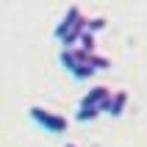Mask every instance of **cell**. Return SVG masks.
<instances>
[{
  "label": "cell",
  "instance_id": "6da1fadb",
  "mask_svg": "<svg viewBox=\"0 0 147 147\" xmlns=\"http://www.w3.org/2000/svg\"><path fill=\"white\" fill-rule=\"evenodd\" d=\"M86 22H89V17H83V11L78 6L67 8L64 20L56 25V39L64 45V50H72L75 42H81V36L86 33Z\"/></svg>",
  "mask_w": 147,
  "mask_h": 147
},
{
  "label": "cell",
  "instance_id": "7a4b0ae2",
  "mask_svg": "<svg viewBox=\"0 0 147 147\" xmlns=\"http://www.w3.org/2000/svg\"><path fill=\"white\" fill-rule=\"evenodd\" d=\"M28 114H31L33 122L42 125L47 133H64L67 131V119H64V117L53 114V111H47V108H42V106H31V108H28Z\"/></svg>",
  "mask_w": 147,
  "mask_h": 147
},
{
  "label": "cell",
  "instance_id": "3957f363",
  "mask_svg": "<svg viewBox=\"0 0 147 147\" xmlns=\"http://www.w3.org/2000/svg\"><path fill=\"white\" fill-rule=\"evenodd\" d=\"M111 97H114V92L108 89V86H92L81 97V106L83 108H100V111L106 114V106L111 103Z\"/></svg>",
  "mask_w": 147,
  "mask_h": 147
},
{
  "label": "cell",
  "instance_id": "277c9868",
  "mask_svg": "<svg viewBox=\"0 0 147 147\" xmlns=\"http://www.w3.org/2000/svg\"><path fill=\"white\" fill-rule=\"evenodd\" d=\"M89 53L81 47H72V50H61V56H58V61H61V67H64L67 72H72V69H78L81 64H89Z\"/></svg>",
  "mask_w": 147,
  "mask_h": 147
},
{
  "label": "cell",
  "instance_id": "5b68a950",
  "mask_svg": "<svg viewBox=\"0 0 147 147\" xmlns=\"http://www.w3.org/2000/svg\"><path fill=\"white\" fill-rule=\"evenodd\" d=\"M125 106H128V92H114L111 103L106 106V114H108V117H122Z\"/></svg>",
  "mask_w": 147,
  "mask_h": 147
},
{
  "label": "cell",
  "instance_id": "8992f818",
  "mask_svg": "<svg viewBox=\"0 0 147 147\" xmlns=\"http://www.w3.org/2000/svg\"><path fill=\"white\" fill-rule=\"evenodd\" d=\"M103 114V111H100V108H78V114H75V119H78V122H92V119H97V117Z\"/></svg>",
  "mask_w": 147,
  "mask_h": 147
},
{
  "label": "cell",
  "instance_id": "52a82bcc",
  "mask_svg": "<svg viewBox=\"0 0 147 147\" xmlns=\"http://www.w3.org/2000/svg\"><path fill=\"white\" fill-rule=\"evenodd\" d=\"M94 72H97V69H94V67H92V64H81V67H78V69H72V72H69V75H72L75 81H89V78H92V75H94Z\"/></svg>",
  "mask_w": 147,
  "mask_h": 147
},
{
  "label": "cell",
  "instance_id": "ba28073f",
  "mask_svg": "<svg viewBox=\"0 0 147 147\" xmlns=\"http://www.w3.org/2000/svg\"><path fill=\"white\" fill-rule=\"evenodd\" d=\"M78 47H81V50H86L89 56H94V33H89V31H86V33L81 36V42H78Z\"/></svg>",
  "mask_w": 147,
  "mask_h": 147
},
{
  "label": "cell",
  "instance_id": "9c48e42d",
  "mask_svg": "<svg viewBox=\"0 0 147 147\" xmlns=\"http://www.w3.org/2000/svg\"><path fill=\"white\" fill-rule=\"evenodd\" d=\"M106 28V17H92L89 22H86V31L89 33H97V31H103Z\"/></svg>",
  "mask_w": 147,
  "mask_h": 147
},
{
  "label": "cell",
  "instance_id": "30bf717a",
  "mask_svg": "<svg viewBox=\"0 0 147 147\" xmlns=\"http://www.w3.org/2000/svg\"><path fill=\"white\" fill-rule=\"evenodd\" d=\"M89 64H92V67H94V69H97V72H100V69H108V67H111V61H108V58H103V56H97V53H94V56L89 58Z\"/></svg>",
  "mask_w": 147,
  "mask_h": 147
},
{
  "label": "cell",
  "instance_id": "8fae6325",
  "mask_svg": "<svg viewBox=\"0 0 147 147\" xmlns=\"http://www.w3.org/2000/svg\"><path fill=\"white\" fill-rule=\"evenodd\" d=\"M64 147H78V144H72V142H67V144H64Z\"/></svg>",
  "mask_w": 147,
  "mask_h": 147
}]
</instances>
